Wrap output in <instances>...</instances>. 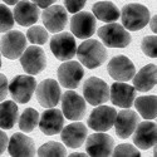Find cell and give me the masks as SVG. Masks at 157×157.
<instances>
[{"label":"cell","mask_w":157,"mask_h":157,"mask_svg":"<svg viewBox=\"0 0 157 157\" xmlns=\"http://www.w3.org/2000/svg\"><path fill=\"white\" fill-rule=\"evenodd\" d=\"M75 56L79 62L84 64L88 69H94L102 65L108 58L107 49L101 42L94 39H87L79 47H78Z\"/></svg>","instance_id":"obj_1"},{"label":"cell","mask_w":157,"mask_h":157,"mask_svg":"<svg viewBox=\"0 0 157 157\" xmlns=\"http://www.w3.org/2000/svg\"><path fill=\"white\" fill-rule=\"evenodd\" d=\"M123 28L131 32H137L146 27L150 21V11L142 4H127L122 8L121 15Z\"/></svg>","instance_id":"obj_2"},{"label":"cell","mask_w":157,"mask_h":157,"mask_svg":"<svg viewBox=\"0 0 157 157\" xmlns=\"http://www.w3.org/2000/svg\"><path fill=\"white\" fill-rule=\"evenodd\" d=\"M98 36L104 45L109 48H126L131 43V34L123 25L108 23L98 29Z\"/></svg>","instance_id":"obj_3"},{"label":"cell","mask_w":157,"mask_h":157,"mask_svg":"<svg viewBox=\"0 0 157 157\" xmlns=\"http://www.w3.org/2000/svg\"><path fill=\"white\" fill-rule=\"evenodd\" d=\"M36 88V81L33 75L20 74L9 83V93L17 103H28Z\"/></svg>","instance_id":"obj_4"},{"label":"cell","mask_w":157,"mask_h":157,"mask_svg":"<svg viewBox=\"0 0 157 157\" xmlns=\"http://www.w3.org/2000/svg\"><path fill=\"white\" fill-rule=\"evenodd\" d=\"M27 48V38L19 30H8L0 40V52L8 59H18Z\"/></svg>","instance_id":"obj_5"},{"label":"cell","mask_w":157,"mask_h":157,"mask_svg":"<svg viewBox=\"0 0 157 157\" xmlns=\"http://www.w3.org/2000/svg\"><path fill=\"white\" fill-rule=\"evenodd\" d=\"M83 94L86 102L92 106H99L109 99V87L101 78L90 77L84 82Z\"/></svg>","instance_id":"obj_6"},{"label":"cell","mask_w":157,"mask_h":157,"mask_svg":"<svg viewBox=\"0 0 157 157\" xmlns=\"http://www.w3.org/2000/svg\"><path fill=\"white\" fill-rule=\"evenodd\" d=\"M19 58L24 72L30 75L39 74L42 71H44L47 65V57L44 50L36 45L28 47Z\"/></svg>","instance_id":"obj_7"},{"label":"cell","mask_w":157,"mask_h":157,"mask_svg":"<svg viewBox=\"0 0 157 157\" xmlns=\"http://www.w3.org/2000/svg\"><path fill=\"white\" fill-rule=\"evenodd\" d=\"M50 50L53 52L54 57L58 60L65 62L71 60L77 52V43L75 39L71 33H60L56 34L50 40Z\"/></svg>","instance_id":"obj_8"},{"label":"cell","mask_w":157,"mask_h":157,"mask_svg":"<svg viewBox=\"0 0 157 157\" xmlns=\"http://www.w3.org/2000/svg\"><path fill=\"white\" fill-rule=\"evenodd\" d=\"M62 109L67 120L81 121L87 112L86 99L74 90H68L62 97Z\"/></svg>","instance_id":"obj_9"},{"label":"cell","mask_w":157,"mask_h":157,"mask_svg":"<svg viewBox=\"0 0 157 157\" xmlns=\"http://www.w3.org/2000/svg\"><path fill=\"white\" fill-rule=\"evenodd\" d=\"M58 81L59 83L68 89H75L81 84L83 75H84V69L82 64L78 62H67L65 60L60 67L58 68Z\"/></svg>","instance_id":"obj_10"},{"label":"cell","mask_w":157,"mask_h":157,"mask_svg":"<svg viewBox=\"0 0 157 157\" xmlns=\"http://www.w3.org/2000/svg\"><path fill=\"white\" fill-rule=\"evenodd\" d=\"M117 111L109 106H98L89 114L87 124L97 132H106L114 124Z\"/></svg>","instance_id":"obj_11"},{"label":"cell","mask_w":157,"mask_h":157,"mask_svg":"<svg viewBox=\"0 0 157 157\" xmlns=\"http://www.w3.org/2000/svg\"><path fill=\"white\" fill-rule=\"evenodd\" d=\"M108 74L117 82H128L136 74L135 64L124 56L113 57L107 65Z\"/></svg>","instance_id":"obj_12"},{"label":"cell","mask_w":157,"mask_h":157,"mask_svg":"<svg viewBox=\"0 0 157 157\" xmlns=\"http://www.w3.org/2000/svg\"><path fill=\"white\" fill-rule=\"evenodd\" d=\"M96 17L88 11L74 13L71 19V30L79 39H88L96 32Z\"/></svg>","instance_id":"obj_13"},{"label":"cell","mask_w":157,"mask_h":157,"mask_svg":"<svg viewBox=\"0 0 157 157\" xmlns=\"http://www.w3.org/2000/svg\"><path fill=\"white\" fill-rule=\"evenodd\" d=\"M36 99L42 107H56L60 99V87L54 79H44L36 86Z\"/></svg>","instance_id":"obj_14"},{"label":"cell","mask_w":157,"mask_h":157,"mask_svg":"<svg viewBox=\"0 0 157 157\" xmlns=\"http://www.w3.org/2000/svg\"><path fill=\"white\" fill-rule=\"evenodd\" d=\"M114 148V141L111 136L104 133H93L86 141V151L93 157H107L112 155Z\"/></svg>","instance_id":"obj_15"},{"label":"cell","mask_w":157,"mask_h":157,"mask_svg":"<svg viewBox=\"0 0 157 157\" xmlns=\"http://www.w3.org/2000/svg\"><path fill=\"white\" fill-rule=\"evenodd\" d=\"M68 23V14L64 6L50 5L45 8L43 13V24L48 32L59 33L62 32Z\"/></svg>","instance_id":"obj_16"},{"label":"cell","mask_w":157,"mask_h":157,"mask_svg":"<svg viewBox=\"0 0 157 157\" xmlns=\"http://www.w3.org/2000/svg\"><path fill=\"white\" fill-rule=\"evenodd\" d=\"M138 123H140L138 114L128 108H124L116 114V120H114L116 135L122 140H126L131 135H133V131L136 129Z\"/></svg>","instance_id":"obj_17"},{"label":"cell","mask_w":157,"mask_h":157,"mask_svg":"<svg viewBox=\"0 0 157 157\" xmlns=\"http://www.w3.org/2000/svg\"><path fill=\"white\" fill-rule=\"evenodd\" d=\"M38 126L42 132L47 136L58 135L64 127V116L59 109L52 107L44 111V113L40 116Z\"/></svg>","instance_id":"obj_18"},{"label":"cell","mask_w":157,"mask_h":157,"mask_svg":"<svg viewBox=\"0 0 157 157\" xmlns=\"http://www.w3.org/2000/svg\"><path fill=\"white\" fill-rule=\"evenodd\" d=\"M39 6L29 0H21L15 4L14 8V20L21 27L34 25L39 19Z\"/></svg>","instance_id":"obj_19"},{"label":"cell","mask_w":157,"mask_h":157,"mask_svg":"<svg viewBox=\"0 0 157 157\" xmlns=\"http://www.w3.org/2000/svg\"><path fill=\"white\" fill-rule=\"evenodd\" d=\"M8 152L13 157H32L35 155L34 141L24 133H14L8 141Z\"/></svg>","instance_id":"obj_20"},{"label":"cell","mask_w":157,"mask_h":157,"mask_svg":"<svg viewBox=\"0 0 157 157\" xmlns=\"http://www.w3.org/2000/svg\"><path fill=\"white\" fill-rule=\"evenodd\" d=\"M136 89L124 82H116L109 88V98L114 106L121 108H129L133 104Z\"/></svg>","instance_id":"obj_21"},{"label":"cell","mask_w":157,"mask_h":157,"mask_svg":"<svg viewBox=\"0 0 157 157\" xmlns=\"http://www.w3.org/2000/svg\"><path fill=\"white\" fill-rule=\"evenodd\" d=\"M60 133L64 145H67L71 148H79L87 138L88 129L83 123L74 121L73 123L63 127Z\"/></svg>","instance_id":"obj_22"},{"label":"cell","mask_w":157,"mask_h":157,"mask_svg":"<svg viewBox=\"0 0 157 157\" xmlns=\"http://www.w3.org/2000/svg\"><path fill=\"white\" fill-rule=\"evenodd\" d=\"M133 142L141 150H150L156 145V124L150 121H145L137 124L133 131Z\"/></svg>","instance_id":"obj_23"},{"label":"cell","mask_w":157,"mask_h":157,"mask_svg":"<svg viewBox=\"0 0 157 157\" xmlns=\"http://www.w3.org/2000/svg\"><path fill=\"white\" fill-rule=\"evenodd\" d=\"M156 64H147L146 67L133 75V88L138 92H148L156 86Z\"/></svg>","instance_id":"obj_24"},{"label":"cell","mask_w":157,"mask_h":157,"mask_svg":"<svg viewBox=\"0 0 157 157\" xmlns=\"http://www.w3.org/2000/svg\"><path fill=\"white\" fill-rule=\"evenodd\" d=\"M19 109L14 101L0 102V128L11 129L18 121Z\"/></svg>","instance_id":"obj_25"},{"label":"cell","mask_w":157,"mask_h":157,"mask_svg":"<svg viewBox=\"0 0 157 157\" xmlns=\"http://www.w3.org/2000/svg\"><path fill=\"white\" fill-rule=\"evenodd\" d=\"M93 15L103 23H113L120 19L121 13L111 2H98L93 5Z\"/></svg>","instance_id":"obj_26"},{"label":"cell","mask_w":157,"mask_h":157,"mask_svg":"<svg viewBox=\"0 0 157 157\" xmlns=\"http://www.w3.org/2000/svg\"><path fill=\"white\" fill-rule=\"evenodd\" d=\"M156 96H142L133 101L137 112L145 120L156 118Z\"/></svg>","instance_id":"obj_27"},{"label":"cell","mask_w":157,"mask_h":157,"mask_svg":"<svg viewBox=\"0 0 157 157\" xmlns=\"http://www.w3.org/2000/svg\"><path fill=\"white\" fill-rule=\"evenodd\" d=\"M39 123V113L34 108L24 109L21 116L19 117V128L24 133H29L38 127Z\"/></svg>","instance_id":"obj_28"},{"label":"cell","mask_w":157,"mask_h":157,"mask_svg":"<svg viewBox=\"0 0 157 157\" xmlns=\"http://www.w3.org/2000/svg\"><path fill=\"white\" fill-rule=\"evenodd\" d=\"M38 156L40 157H63L67 156V150L59 142H47L38 150Z\"/></svg>","instance_id":"obj_29"},{"label":"cell","mask_w":157,"mask_h":157,"mask_svg":"<svg viewBox=\"0 0 157 157\" xmlns=\"http://www.w3.org/2000/svg\"><path fill=\"white\" fill-rule=\"evenodd\" d=\"M27 38L29 39L30 43L42 45L47 43L49 34H48V30L40 27V25H34V27L29 28V30L27 32Z\"/></svg>","instance_id":"obj_30"},{"label":"cell","mask_w":157,"mask_h":157,"mask_svg":"<svg viewBox=\"0 0 157 157\" xmlns=\"http://www.w3.org/2000/svg\"><path fill=\"white\" fill-rule=\"evenodd\" d=\"M14 27V17L11 10L4 5L0 4V33H5Z\"/></svg>","instance_id":"obj_31"},{"label":"cell","mask_w":157,"mask_h":157,"mask_svg":"<svg viewBox=\"0 0 157 157\" xmlns=\"http://www.w3.org/2000/svg\"><path fill=\"white\" fill-rule=\"evenodd\" d=\"M157 39L156 35H148L145 36L141 44V49L147 57L150 58H156L157 57Z\"/></svg>","instance_id":"obj_32"},{"label":"cell","mask_w":157,"mask_h":157,"mask_svg":"<svg viewBox=\"0 0 157 157\" xmlns=\"http://www.w3.org/2000/svg\"><path fill=\"white\" fill-rule=\"evenodd\" d=\"M111 156H114V157H123V156H126V157H140L141 153L132 145L124 143V145H118V146H117L112 151V155Z\"/></svg>","instance_id":"obj_33"},{"label":"cell","mask_w":157,"mask_h":157,"mask_svg":"<svg viewBox=\"0 0 157 157\" xmlns=\"http://www.w3.org/2000/svg\"><path fill=\"white\" fill-rule=\"evenodd\" d=\"M86 3H87V0H64L65 9H67V11L72 13V14L81 11L84 8Z\"/></svg>","instance_id":"obj_34"},{"label":"cell","mask_w":157,"mask_h":157,"mask_svg":"<svg viewBox=\"0 0 157 157\" xmlns=\"http://www.w3.org/2000/svg\"><path fill=\"white\" fill-rule=\"evenodd\" d=\"M9 92V82H8V78L0 73V102H3Z\"/></svg>","instance_id":"obj_35"},{"label":"cell","mask_w":157,"mask_h":157,"mask_svg":"<svg viewBox=\"0 0 157 157\" xmlns=\"http://www.w3.org/2000/svg\"><path fill=\"white\" fill-rule=\"evenodd\" d=\"M8 141H9V138H8L6 133L4 132V131H0V155H3L4 151L6 150Z\"/></svg>","instance_id":"obj_36"},{"label":"cell","mask_w":157,"mask_h":157,"mask_svg":"<svg viewBox=\"0 0 157 157\" xmlns=\"http://www.w3.org/2000/svg\"><path fill=\"white\" fill-rule=\"evenodd\" d=\"M32 2H33L34 4H36L39 8L45 9V8L50 6V5H53V4L57 2V0H32Z\"/></svg>","instance_id":"obj_37"},{"label":"cell","mask_w":157,"mask_h":157,"mask_svg":"<svg viewBox=\"0 0 157 157\" xmlns=\"http://www.w3.org/2000/svg\"><path fill=\"white\" fill-rule=\"evenodd\" d=\"M150 25H151V30H152L153 33H156V15H155V17L151 19Z\"/></svg>","instance_id":"obj_38"},{"label":"cell","mask_w":157,"mask_h":157,"mask_svg":"<svg viewBox=\"0 0 157 157\" xmlns=\"http://www.w3.org/2000/svg\"><path fill=\"white\" fill-rule=\"evenodd\" d=\"M19 2V0H4V3L5 4H9V5H14V4H17Z\"/></svg>","instance_id":"obj_39"},{"label":"cell","mask_w":157,"mask_h":157,"mask_svg":"<svg viewBox=\"0 0 157 157\" xmlns=\"http://www.w3.org/2000/svg\"><path fill=\"white\" fill-rule=\"evenodd\" d=\"M69 156H71V157H78V156H82V157H83V156H86V155H84V153H79V152H75V153H72V155H69Z\"/></svg>","instance_id":"obj_40"},{"label":"cell","mask_w":157,"mask_h":157,"mask_svg":"<svg viewBox=\"0 0 157 157\" xmlns=\"http://www.w3.org/2000/svg\"><path fill=\"white\" fill-rule=\"evenodd\" d=\"M0 68H2V54H0Z\"/></svg>","instance_id":"obj_41"}]
</instances>
